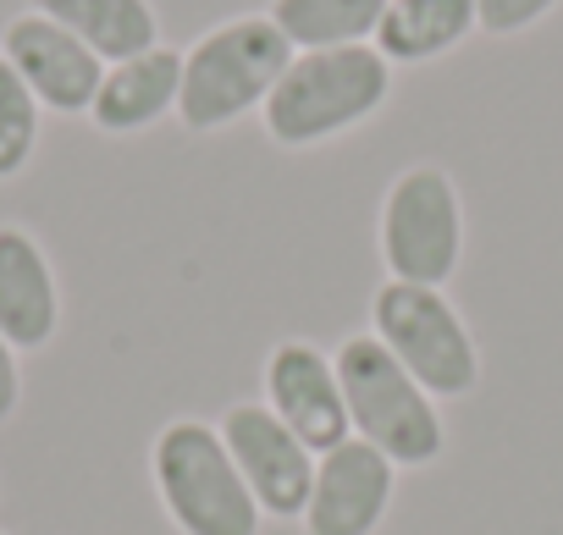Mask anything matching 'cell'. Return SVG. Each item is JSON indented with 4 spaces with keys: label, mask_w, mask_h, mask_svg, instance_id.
<instances>
[{
    "label": "cell",
    "mask_w": 563,
    "mask_h": 535,
    "mask_svg": "<svg viewBox=\"0 0 563 535\" xmlns=\"http://www.w3.org/2000/svg\"><path fill=\"white\" fill-rule=\"evenodd\" d=\"M393 100V62L376 45H338V51H294L288 73L276 78L271 100L260 105L265 133L282 149H316L365 127Z\"/></svg>",
    "instance_id": "6da1fadb"
},
{
    "label": "cell",
    "mask_w": 563,
    "mask_h": 535,
    "mask_svg": "<svg viewBox=\"0 0 563 535\" xmlns=\"http://www.w3.org/2000/svg\"><path fill=\"white\" fill-rule=\"evenodd\" d=\"M294 45L282 40L271 18H232L210 34H199L183 51V94L177 116L194 133H221L260 111L276 89V78L288 73Z\"/></svg>",
    "instance_id": "7a4b0ae2"
},
{
    "label": "cell",
    "mask_w": 563,
    "mask_h": 535,
    "mask_svg": "<svg viewBox=\"0 0 563 535\" xmlns=\"http://www.w3.org/2000/svg\"><path fill=\"white\" fill-rule=\"evenodd\" d=\"M332 359H338V381L349 403V431L360 442L387 453L398 469H426L448 453V425H442L437 398L371 332L349 337Z\"/></svg>",
    "instance_id": "3957f363"
},
{
    "label": "cell",
    "mask_w": 563,
    "mask_h": 535,
    "mask_svg": "<svg viewBox=\"0 0 563 535\" xmlns=\"http://www.w3.org/2000/svg\"><path fill=\"white\" fill-rule=\"evenodd\" d=\"M150 480L166 519L183 535H260V502L243 486L227 442L205 420H172L155 431Z\"/></svg>",
    "instance_id": "277c9868"
},
{
    "label": "cell",
    "mask_w": 563,
    "mask_h": 535,
    "mask_svg": "<svg viewBox=\"0 0 563 535\" xmlns=\"http://www.w3.org/2000/svg\"><path fill=\"white\" fill-rule=\"evenodd\" d=\"M371 337L442 403L481 387V348L442 288L382 282L371 299Z\"/></svg>",
    "instance_id": "5b68a950"
},
{
    "label": "cell",
    "mask_w": 563,
    "mask_h": 535,
    "mask_svg": "<svg viewBox=\"0 0 563 535\" xmlns=\"http://www.w3.org/2000/svg\"><path fill=\"white\" fill-rule=\"evenodd\" d=\"M382 265L387 282L448 288L464 259V199L442 166H409L382 199Z\"/></svg>",
    "instance_id": "8992f818"
},
{
    "label": "cell",
    "mask_w": 563,
    "mask_h": 535,
    "mask_svg": "<svg viewBox=\"0 0 563 535\" xmlns=\"http://www.w3.org/2000/svg\"><path fill=\"white\" fill-rule=\"evenodd\" d=\"M260 403L288 425L316 458L343 447L349 431V403H343V381H338V359L321 343L288 337L276 343L260 365Z\"/></svg>",
    "instance_id": "52a82bcc"
},
{
    "label": "cell",
    "mask_w": 563,
    "mask_h": 535,
    "mask_svg": "<svg viewBox=\"0 0 563 535\" xmlns=\"http://www.w3.org/2000/svg\"><path fill=\"white\" fill-rule=\"evenodd\" d=\"M216 431L265 519H305V502L316 486V453L288 425L249 398V403H232Z\"/></svg>",
    "instance_id": "ba28073f"
},
{
    "label": "cell",
    "mask_w": 563,
    "mask_h": 535,
    "mask_svg": "<svg viewBox=\"0 0 563 535\" xmlns=\"http://www.w3.org/2000/svg\"><path fill=\"white\" fill-rule=\"evenodd\" d=\"M398 497V464L371 442L349 436L316 458V486L305 502V535H376Z\"/></svg>",
    "instance_id": "9c48e42d"
},
{
    "label": "cell",
    "mask_w": 563,
    "mask_h": 535,
    "mask_svg": "<svg viewBox=\"0 0 563 535\" xmlns=\"http://www.w3.org/2000/svg\"><path fill=\"white\" fill-rule=\"evenodd\" d=\"M0 56L12 62V73L56 116H89V105L100 94V78H106V62L78 34H67L62 23H51L45 12L12 18L7 34H0Z\"/></svg>",
    "instance_id": "30bf717a"
},
{
    "label": "cell",
    "mask_w": 563,
    "mask_h": 535,
    "mask_svg": "<svg viewBox=\"0 0 563 535\" xmlns=\"http://www.w3.org/2000/svg\"><path fill=\"white\" fill-rule=\"evenodd\" d=\"M56 332H62V282L45 243L29 226H0V337L18 354H34Z\"/></svg>",
    "instance_id": "8fae6325"
},
{
    "label": "cell",
    "mask_w": 563,
    "mask_h": 535,
    "mask_svg": "<svg viewBox=\"0 0 563 535\" xmlns=\"http://www.w3.org/2000/svg\"><path fill=\"white\" fill-rule=\"evenodd\" d=\"M177 94H183V51L155 45L144 56H128V62H111L106 67L100 94L89 105V122L100 133H111V138L144 133L166 111H177Z\"/></svg>",
    "instance_id": "7c38bea8"
},
{
    "label": "cell",
    "mask_w": 563,
    "mask_h": 535,
    "mask_svg": "<svg viewBox=\"0 0 563 535\" xmlns=\"http://www.w3.org/2000/svg\"><path fill=\"white\" fill-rule=\"evenodd\" d=\"M470 34H475V0H387L371 45L393 67H420L459 51Z\"/></svg>",
    "instance_id": "4fadbf2b"
},
{
    "label": "cell",
    "mask_w": 563,
    "mask_h": 535,
    "mask_svg": "<svg viewBox=\"0 0 563 535\" xmlns=\"http://www.w3.org/2000/svg\"><path fill=\"white\" fill-rule=\"evenodd\" d=\"M34 12L78 34L106 67L161 45V18L150 0H34Z\"/></svg>",
    "instance_id": "5bb4252c"
},
{
    "label": "cell",
    "mask_w": 563,
    "mask_h": 535,
    "mask_svg": "<svg viewBox=\"0 0 563 535\" xmlns=\"http://www.w3.org/2000/svg\"><path fill=\"white\" fill-rule=\"evenodd\" d=\"M387 0H271V23L294 51H338V45H371L382 29Z\"/></svg>",
    "instance_id": "9a60e30c"
},
{
    "label": "cell",
    "mask_w": 563,
    "mask_h": 535,
    "mask_svg": "<svg viewBox=\"0 0 563 535\" xmlns=\"http://www.w3.org/2000/svg\"><path fill=\"white\" fill-rule=\"evenodd\" d=\"M40 100L34 89L12 73V62L0 56V182H12L18 171H29L34 149H40Z\"/></svg>",
    "instance_id": "2e32d148"
},
{
    "label": "cell",
    "mask_w": 563,
    "mask_h": 535,
    "mask_svg": "<svg viewBox=\"0 0 563 535\" xmlns=\"http://www.w3.org/2000/svg\"><path fill=\"white\" fill-rule=\"evenodd\" d=\"M558 0H475V29L492 40H514L525 29H536Z\"/></svg>",
    "instance_id": "e0dca14e"
},
{
    "label": "cell",
    "mask_w": 563,
    "mask_h": 535,
    "mask_svg": "<svg viewBox=\"0 0 563 535\" xmlns=\"http://www.w3.org/2000/svg\"><path fill=\"white\" fill-rule=\"evenodd\" d=\"M23 403V365H18V348L0 337V425H7Z\"/></svg>",
    "instance_id": "ac0fdd59"
},
{
    "label": "cell",
    "mask_w": 563,
    "mask_h": 535,
    "mask_svg": "<svg viewBox=\"0 0 563 535\" xmlns=\"http://www.w3.org/2000/svg\"><path fill=\"white\" fill-rule=\"evenodd\" d=\"M0 535H7V530H0Z\"/></svg>",
    "instance_id": "d6986e66"
}]
</instances>
